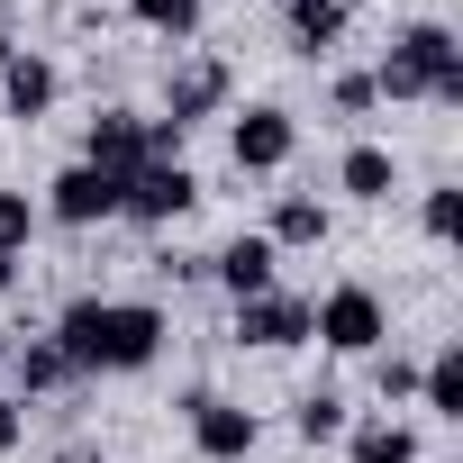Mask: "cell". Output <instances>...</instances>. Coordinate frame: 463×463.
<instances>
[{
	"instance_id": "cell-23",
	"label": "cell",
	"mask_w": 463,
	"mask_h": 463,
	"mask_svg": "<svg viewBox=\"0 0 463 463\" xmlns=\"http://www.w3.org/2000/svg\"><path fill=\"white\" fill-rule=\"evenodd\" d=\"M373 391H382V400H418V364H409V354H382V364H373Z\"/></svg>"
},
{
	"instance_id": "cell-8",
	"label": "cell",
	"mask_w": 463,
	"mask_h": 463,
	"mask_svg": "<svg viewBox=\"0 0 463 463\" xmlns=\"http://www.w3.org/2000/svg\"><path fill=\"white\" fill-rule=\"evenodd\" d=\"M82 164H100L109 182H128L137 164H155V118H137V109H100V118L82 128Z\"/></svg>"
},
{
	"instance_id": "cell-13",
	"label": "cell",
	"mask_w": 463,
	"mask_h": 463,
	"mask_svg": "<svg viewBox=\"0 0 463 463\" xmlns=\"http://www.w3.org/2000/svg\"><path fill=\"white\" fill-rule=\"evenodd\" d=\"M209 273L227 282V300H255V291H273V273H282V255H273L264 237H227V246L209 255Z\"/></svg>"
},
{
	"instance_id": "cell-1",
	"label": "cell",
	"mask_w": 463,
	"mask_h": 463,
	"mask_svg": "<svg viewBox=\"0 0 463 463\" xmlns=\"http://www.w3.org/2000/svg\"><path fill=\"white\" fill-rule=\"evenodd\" d=\"M55 354L73 364V382H91V373H146L164 354V309L155 300H73L55 318Z\"/></svg>"
},
{
	"instance_id": "cell-26",
	"label": "cell",
	"mask_w": 463,
	"mask_h": 463,
	"mask_svg": "<svg viewBox=\"0 0 463 463\" xmlns=\"http://www.w3.org/2000/svg\"><path fill=\"white\" fill-rule=\"evenodd\" d=\"M55 463H109V454H100V445H91V436H73V445H64V454H55Z\"/></svg>"
},
{
	"instance_id": "cell-11",
	"label": "cell",
	"mask_w": 463,
	"mask_h": 463,
	"mask_svg": "<svg viewBox=\"0 0 463 463\" xmlns=\"http://www.w3.org/2000/svg\"><path fill=\"white\" fill-rule=\"evenodd\" d=\"M55 91H64V73H55L46 55H28V46H19L10 64H0V109H10L19 128H37V118L55 109Z\"/></svg>"
},
{
	"instance_id": "cell-24",
	"label": "cell",
	"mask_w": 463,
	"mask_h": 463,
	"mask_svg": "<svg viewBox=\"0 0 463 463\" xmlns=\"http://www.w3.org/2000/svg\"><path fill=\"white\" fill-rule=\"evenodd\" d=\"M327 100H336V118H364V109H373V73H336Z\"/></svg>"
},
{
	"instance_id": "cell-29",
	"label": "cell",
	"mask_w": 463,
	"mask_h": 463,
	"mask_svg": "<svg viewBox=\"0 0 463 463\" xmlns=\"http://www.w3.org/2000/svg\"><path fill=\"white\" fill-rule=\"evenodd\" d=\"M0 364H10V327H0Z\"/></svg>"
},
{
	"instance_id": "cell-22",
	"label": "cell",
	"mask_w": 463,
	"mask_h": 463,
	"mask_svg": "<svg viewBox=\"0 0 463 463\" xmlns=\"http://www.w3.org/2000/svg\"><path fill=\"white\" fill-rule=\"evenodd\" d=\"M418 227H427L436 246H454V237H463V191H445V182H436V191L418 200Z\"/></svg>"
},
{
	"instance_id": "cell-3",
	"label": "cell",
	"mask_w": 463,
	"mask_h": 463,
	"mask_svg": "<svg viewBox=\"0 0 463 463\" xmlns=\"http://www.w3.org/2000/svg\"><path fill=\"white\" fill-rule=\"evenodd\" d=\"M309 336H318L327 354H382V336H391V309H382V291H364V282H336L327 300H309Z\"/></svg>"
},
{
	"instance_id": "cell-2",
	"label": "cell",
	"mask_w": 463,
	"mask_h": 463,
	"mask_svg": "<svg viewBox=\"0 0 463 463\" xmlns=\"http://www.w3.org/2000/svg\"><path fill=\"white\" fill-rule=\"evenodd\" d=\"M191 209H200V173L182 155H155L118 182V218H137V227H182Z\"/></svg>"
},
{
	"instance_id": "cell-4",
	"label": "cell",
	"mask_w": 463,
	"mask_h": 463,
	"mask_svg": "<svg viewBox=\"0 0 463 463\" xmlns=\"http://www.w3.org/2000/svg\"><path fill=\"white\" fill-rule=\"evenodd\" d=\"M391 55L418 73V91H427L436 109H463V46H454L445 19H409V28L391 37Z\"/></svg>"
},
{
	"instance_id": "cell-19",
	"label": "cell",
	"mask_w": 463,
	"mask_h": 463,
	"mask_svg": "<svg viewBox=\"0 0 463 463\" xmlns=\"http://www.w3.org/2000/svg\"><path fill=\"white\" fill-rule=\"evenodd\" d=\"M10 364H19V391H64V382H73V364L55 354V336H28V345H10Z\"/></svg>"
},
{
	"instance_id": "cell-20",
	"label": "cell",
	"mask_w": 463,
	"mask_h": 463,
	"mask_svg": "<svg viewBox=\"0 0 463 463\" xmlns=\"http://www.w3.org/2000/svg\"><path fill=\"white\" fill-rule=\"evenodd\" d=\"M118 10H128L137 28H155V37H173V46H182V37L200 28V0H118Z\"/></svg>"
},
{
	"instance_id": "cell-5",
	"label": "cell",
	"mask_w": 463,
	"mask_h": 463,
	"mask_svg": "<svg viewBox=\"0 0 463 463\" xmlns=\"http://www.w3.org/2000/svg\"><path fill=\"white\" fill-rule=\"evenodd\" d=\"M182 418H191V454H200V463H246V454L264 445V418H255L246 400L191 391V400H182Z\"/></svg>"
},
{
	"instance_id": "cell-28",
	"label": "cell",
	"mask_w": 463,
	"mask_h": 463,
	"mask_svg": "<svg viewBox=\"0 0 463 463\" xmlns=\"http://www.w3.org/2000/svg\"><path fill=\"white\" fill-rule=\"evenodd\" d=\"M10 55H19V37H10V28H0V64H10Z\"/></svg>"
},
{
	"instance_id": "cell-14",
	"label": "cell",
	"mask_w": 463,
	"mask_h": 463,
	"mask_svg": "<svg viewBox=\"0 0 463 463\" xmlns=\"http://www.w3.org/2000/svg\"><path fill=\"white\" fill-rule=\"evenodd\" d=\"M291 55H309V64H327L336 46H345V0H291Z\"/></svg>"
},
{
	"instance_id": "cell-18",
	"label": "cell",
	"mask_w": 463,
	"mask_h": 463,
	"mask_svg": "<svg viewBox=\"0 0 463 463\" xmlns=\"http://www.w3.org/2000/svg\"><path fill=\"white\" fill-rule=\"evenodd\" d=\"M354 463H418V427H400V418H373V427H354V445H345Z\"/></svg>"
},
{
	"instance_id": "cell-9",
	"label": "cell",
	"mask_w": 463,
	"mask_h": 463,
	"mask_svg": "<svg viewBox=\"0 0 463 463\" xmlns=\"http://www.w3.org/2000/svg\"><path fill=\"white\" fill-rule=\"evenodd\" d=\"M37 218H55V227H100V218H118V182L73 155V164L46 182V209H37Z\"/></svg>"
},
{
	"instance_id": "cell-16",
	"label": "cell",
	"mask_w": 463,
	"mask_h": 463,
	"mask_svg": "<svg viewBox=\"0 0 463 463\" xmlns=\"http://www.w3.org/2000/svg\"><path fill=\"white\" fill-rule=\"evenodd\" d=\"M418 400H427V418L463 427V345H436V364L418 373Z\"/></svg>"
},
{
	"instance_id": "cell-7",
	"label": "cell",
	"mask_w": 463,
	"mask_h": 463,
	"mask_svg": "<svg viewBox=\"0 0 463 463\" xmlns=\"http://www.w3.org/2000/svg\"><path fill=\"white\" fill-rule=\"evenodd\" d=\"M227 91H237V73H227L218 55H182L173 73H164V128H200V118H218L227 109Z\"/></svg>"
},
{
	"instance_id": "cell-17",
	"label": "cell",
	"mask_w": 463,
	"mask_h": 463,
	"mask_svg": "<svg viewBox=\"0 0 463 463\" xmlns=\"http://www.w3.org/2000/svg\"><path fill=\"white\" fill-rule=\"evenodd\" d=\"M291 436L300 445H327V436H345V391H300V409H291Z\"/></svg>"
},
{
	"instance_id": "cell-27",
	"label": "cell",
	"mask_w": 463,
	"mask_h": 463,
	"mask_svg": "<svg viewBox=\"0 0 463 463\" xmlns=\"http://www.w3.org/2000/svg\"><path fill=\"white\" fill-rule=\"evenodd\" d=\"M0 291H19V255H0Z\"/></svg>"
},
{
	"instance_id": "cell-6",
	"label": "cell",
	"mask_w": 463,
	"mask_h": 463,
	"mask_svg": "<svg viewBox=\"0 0 463 463\" xmlns=\"http://www.w3.org/2000/svg\"><path fill=\"white\" fill-rule=\"evenodd\" d=\"M227 155H237V173H282L300 155V118L282 100H255L246 118H227Z\"/></svg>"
},
{
	"instance_id": "cell-15",
	"label": "cell",
	"mask_w": 463,
	"mask_h": 463,
	"mask_svg": "<svg viewBox=\"0 0 463 463\" xmlns=\"http://www.w3.org/2000/svg\"><path fill=\"white\" fill-rule=\"evenodd\" d=\"M336 191H345V200H391V191H400L391 146H345V155H336Z\"/></svg>"
},
{
	"instance_id": "cell-25",
	"label": "cell",
	"mask_w": 463,
	"mask_h": 463,
	"mask_svg": "<svg viewBox=\"0 0 463 463\" xmlns=\"http://www.w3.org/2000/svg\"><path fill=\"white\" fill-rule=\"evenodd\" d=\"M19 436H28V409H19V400H0V454H19Z\"/></svg>"
},
{
	"instance_id": "cell-10",
	"label": "cell",
	"mask_w": 463,
	"mask_h": 463,
	"mask_svg": "<svg viewBox=\"0 0 463 463\" xmlns=\"http://www.w3.org/2000/svg\"><path fill=\"white\" fill-rule=\"evenodd\" d=\"M237 345H264V354L309 345V300H300V291H255V300H237Z\"/></svg>"
},
{
	"instance_id": "cell-21",
	"label": "cell",
	"mask_w": 463,
	"mask_h": 463,
	"mask_svg": "<svg viewBox=\"0 0 463 463\" xmlns=\"http://www.w3.org/2000/svg\"><path fill=\"white\" fill-rule=\"evenodd\" d=\"M28 237H37V200L0 182V255H28Z\"/></svg>"
},
{
	"instance_id": "cell-12",
	"label": "cell",
	"mask_w": 463,
	"mask_h": 463,
	"mask_svg": "<svg viewBox=\"0 0 463 463\" xmlns=\"http://www.w3.org/2000/svg\"><path fill=\"white\" fill-rule=\"evenodd\" d=\"M327 237H336V218H327V200H309V191H282L273 218H264V246H273V255H309V246H327Z\"/></svg>"
}]
</instances>
